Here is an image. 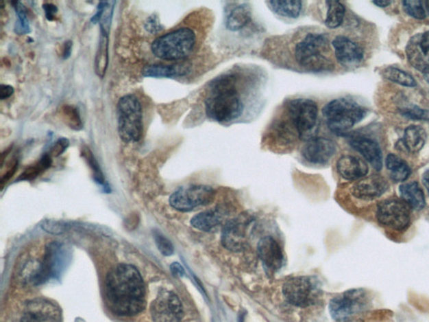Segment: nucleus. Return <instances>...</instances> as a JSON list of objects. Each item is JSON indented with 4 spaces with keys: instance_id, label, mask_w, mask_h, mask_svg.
Returning a JSON list of instances; mask_svg holds the SVG:
<instances>
[{
    "instance_id": "nucleus-1",
    "label": "nucleus",
    "mask_w": 429,
    "mask_h": 322,
    "mask_svg": "<svg viewBox=\"0 0 429 322\" xmlns=\"http://www.w3.org/2000/svg\"><path fill=\"white\" fill-rule=\"evenodd\" d=\"M105 295L108 308L118 317L137 316L146 308L144 279L133 265L119 264L108 273Z\"/></svg>"
},
{
    "instance_id": "nucleus-2",
    "label": "nucleus",
    "mask_w": 429,
    "mask_h": 322,
    "mask_svg": "<svg viewBox=\"0 0 429 322\" xmlns=\"http://www.w3.org/2000/svg\"><path fill=\"white\" fill-rule=\"evenodd\" d=\"M241 87L239 75L233 71L213 79L205 100L206 116L223 124L239 119L246 107Z\"/></svg>"
},
{
    "instance_id": "nucleus-3",
    "label": "nucleus",
    "mask_w": 429,
    "mask_h": 322,
    "mask_svg": "<svg viewBox=\"0 0 429 322\" xmlns=\"http://www.w3.org/2000/svg\"><path fill=\"white\" fill-rule=\"evenodd\" d=\"M330 40L325 33L308 32L295 44V62L303 69L311 73H323L333 69L330 58Z\"/></svg>"
},
{
    "instance_id": "nucleus-4",
    "label": "nucleus",
    "mask_w": 429,
    "mask_h": 322,
    "mask_svg": "<svg viewBox=\"0 0 429 322\" xmlns=\"http://www.w3.org/2000/svg\"><path fill=\"white\" fill-rule=\"evenodd\" d=\"M197 44V33L190 27H180L156 38L151 44L156 58L169 62L186 59Z\"/></svg>"
},
{
    "instance_id": "nucleus-5",
    "label": "nucleus",
    "mask_w": 429,
    "mask_h": 322,
    "mask_svg": "<svg viewBox=\"0 0 429 322\" xmlns=\"http://www.w3.org/2000/svg\"><path fill=\"white\" fill-rule=\"evenodd\" d=\"M284 115L295 128L300 140L306 142L315 137L318 130L319 108L315 101L303 97L287 101Z\"/></svg>"
},
{
    "instance_id": "nucleus-6",
    "label": "nucleus",
    "mask_w": 429,
    "mask_h": 322,
    "mask_svg": "<svg viewBox=\"0 0 429 322\" xmlns=\"http://www.w3.org/2000/svg\"><path fill=\"white\" fill-rule=\"evenodd\" d=\"M322 113L331 131L343 134L363 119L366 110L355 101L348 98H337L329 102L323 108Z\"/></svg>"
},
{
    "instance_id": "nucleus-7",
    "label": "nucleus",
    "mask_w": 429,
    "mask_h": 322,
    "mask_svg": "<svg viewBox=\"0 0 429 322\" xmlns=\"http://www.w3.org/2000/svg\"><path fill=\"white\" fill-rule=\"evenodd\" d=\"M117 113L120 139L125 143L138 142L144 130L142 105L138 98L133 94L120 98Z\"/></svg>"
},
{
    "instance_id": "nucleus-8",
    "label": "nucleus",
    "mask_w": 429,
    "mask_h": 322,
    "mask_svg": "<svg viewBox=\"0 0 429 322\" xmlns=\"http://www.w3.org/2000/svg\"><path fill=\"white\" fill-rule=\"evenodd\" d=\"M69 249L58 242H52L47 246L42 260H40L36 286L46 283L52 278H58L65 271L69 262Z\"/></svg>"
},
{
    "instance_id": "nucleus-9",
    "label": "nucleus",
    "mask_w": 429,
    "mask_h": 322,
    "mask_svg": "<svg viewBox=\"0 0 429 322\" xmlns=\"http://www.w3.org/2000/svg\"><path fill=\"white\" fill-rule=\"evenodd\" d=\"M283 294L286 300L299 308H307L315 304L319 295L317 280L308 276H298L284 283Z\"/></svg>"
},
{
    "instance_id": "nucleus-10",
    "label": "nucleus",
    "mask_w": 429,
    "mask_h": 322,
    "mask_svg": "<svg viewBox=\"0 0 429 322\" xmlns=\"http://www.w3.org/2000/svg\"><path fill=\"white\" fill-rule=\"evenodd\" d=\"M216 196L212 187L208 185H191L175 191L169 198V204L180 211H190L194 208L207 205Z\"/></svg>"
},
{
    "instance_id": "nucleus-11",
    "label": "nucleus",
    "mask_w": 429,
    "mask_h": 322,
    "mask_svg": "<svg viewBox=\"0 0 429 322\" xmlns=\"http://www.w3.org/2000/svg\"><path fill=\"white\" fill-rule=\"evenodd\" d=\"M368 303L366 291L355 289L334 297L330 303L331 317L338 321H345L356 314L363 312Z\"/></svg>"
},
{
    "instance_id": "nucleus-12",
    "label": "nucleus",
    "mask_w": 429,
    "mask_h": 322,
    "mask_svg": "<svg viewBox=\"0 0 429 322\" xmlns=\"http://www.w3.org/2000/svg\"><path fill=\"white\" fill-rule=\"evenodd\" d=\"M153 322H182L184 316L182 301L169 290H162L150 304Z\"/></svg>"
},
{
    "instance_id": "nucleus-13",
    "label": "nucleus",
    "mask_w": 429,
    "mask_h": 322,
    "mask_svg": "<svg viewBox=\"0 0 429 322\" xmlns=\"http://www.w3.org/2000/svg\"><path fill=\"white\" fill-rule=\"evenodd\" d=\"M409 208L404 200H385L378 204L376 218L383 226L394 230H404L411 221Z\"/></svg>"
},
{
    "instance_id": "nucleus-14",
    "label": "nucleus",
    "mask_w": 429,
    "mask_h": 322,
    "mask_svg": "<svg viewBox=\"0 0 429 322\" xmlns=\"http://www.w3.org/2000/svg\"><path fill=\"white\" fill-rule=\"evenodd\" d=\"M254 218L247 214H241L227 222L221 234L225 248L231 251H242L247 244L248 233Z\"/></svg>"
},
{
    "instance_id": "nucleus-15",
    "label": "nucleus",
    "mask_w": 429,
    "mask_h": 322,
    "mask_svg": "<svg viewBox=\"0 0 429 322\" xmlns=\"http://www.w3.org/2000/svg\"><path fill=\"white\" fill-rule=\"evenodd\" d=\"M336 152V145L333 140L325 137L311 138L302 148L304 160L315 165H325Z\"/></svg>"
},
{
    "instance_id": "nucleus-16",
    "label": "nucleus",
    "mask_w": 429,
    "mask_h": 322,
    "mask_svg": "<svg viewBox=\"0 0 429 322\" xmlns=\"http://www.w3.org/2000/svg\"><path fill=\"white\" fill-rule=\"evenodd\" d=\"M21 322H62V313L54 303L36 299L27 303Z\"/></svg>"
},
{
    "instance_id": "nucleus-17",
    "label": "nucleus",
    "mask_w": 429,
    "mask_h": 322,
    "mask_svg": "<svg viewBox=\"0 0 429 322\" xmlns=\"http://www.w3.org/2000/svg\"><path fill=\"white\" fill-rule=\"evenodd\" d=\"M332 47L337 62L345 67H356L363 62L364 51L358 44L344 36H338L332 41Z\"/></svg>"
},
{
    "instance_id": "nucleus-18",
    "label": "nucleus",
    "mask_w": 429,
    "mask_h": 322,
    "mask_svg": "<svg viewBox=\"0 0 429 322\" xmlns=\"http://www.w3.org/2000/svg\"><path fill=\"white\" fill-rule=\"evenodd\" d=\"M408 62L424 73L429 68V32L417 34L408 41L406 48Z\"/></svg>"
},
{
    "instance_id": "nucleus-19",
    "label": "nucleus",
    "mask_w": 429,
    "mask_h": 322,
    "mask_svg": "<svg viewBox=\"0 0 429 322\" xmlns=\"http://www.w3.org/2000/svg\"><path fill=\"white\" fill-rule=\"evenodd\" d=\"M258 253L266 271L272 274L280 271L284 264L283 251L272 237H265L259 241Z\"/></svg>"
},
{
    "instance_id": "nucleus-20",
    "label": "nucleus",
    "mask_w": 429,
    "mask_h": 322,
    "mask_svg": "<svg viewBox=\"0 0 429 322\" xmlns=\"http://www.w3.org/2000/svg\"><path fill=\"white\" fill-rule=\"evenodd\" d=\"M389 187V183L383 177L371 176L364 178L354 185L352 193L356 198L371 200L381 196Z\"/></svg>"
},
{
    "instance_id": "nucleus-21",
    "label": "nucleus",
    "mask_w": 429,
    "mask_h": 322,
    "mask_svg": "<svg viewBox=\"0 0 429 322\" xmlns=\"http://www.w3.org/2000/svg\"><path fill=\"white\" fill-rule=\"evenodd\" d=\"M350 145L373 166L375 170L382 168V152L378 143L366 138H355L350 140Z\"/></svg>"
},
{
    "instance_id": "nucleus-22",
    "label": "nucleus",
    "mask_w": 429,
    "mask_h": 322,
    "mask_svg": "<svg viewBox=\"0 0 429 322\" xmlns=\"http://www.w3.org/2000/svg\"><path fill=\"white\" fill-rule=\"evenodd\" d=\"M337 170L341 176L348 181H356L367 176L368 165L361 159L353 155H343L337 162Z\"/></svg>"
},
{
    "instance_id": "nucleus-23",
    "label": "nucleus",
    "mask_w": 429,
    "mask_h": 322,
    "mask_svg": "<svg viewBox=\"0 0 429 322\" xmlns=\"http://www.w3.org/2000/svg\"><path fill=\"white\" fill-rule=\"evenodd\" d=\"M191 66L187 62L167 64H152L143 69L142 73L148 78H175L182 77L190 73Z\"/></svg>"
},
{
    "instance_id": "nucleus-24",
    "label": "nucleus",
    "mask_w": 429,
    "mask_h": 322,
    "mask_svg": "<svg viewBox=\"0 0 429 322\" xmlns=\"http://www.w3.org/2000/svg\"><path fill=\"white\" fill-rule=\"evenodd\" d=\"M225 211L223 207L203 211L191 219V225L203 232H210L219 227L225 218Z\"/></svg>"
},
{
    "instance_id": "nucleus-25",
    "label": "nucleus",
    "mask_w": 429,
    "mask_h": 322,
    "mask_svg": "<svg viewBox=\"0 0 429 322\" xmlns=\"http://www.w3.org/2000/svg\"><path fill=\"white\" fill-rule=\"evenodd\" d=\"M252 20V10L247 3H241V5L233 7L225 17V27L231 32H238V30L246 27Z\"/></svg>"
},
{
    "instance_id": "nucleus-26",
    "label": "nucleus",
    "mask_w": 429,
    "mask_h": 322,
    "mask_svg": "<svg viewBox=\"0 0 429 322\" xmlns=\"http://www.w3.org/2000/svg\"><path fill=\"white\" fill-rule=\"evenodd\" d=\"M400 193L404 202L414 210H421L426 205L424 192L415 181L402 184Z\"/></svg>"
},
{
    "instance_id": "nucleus-27",
    "label": "nucleus",
    "mask_w": 429,
    "mask_h": 322,
    "mask_svg": "<svg viewBox=\"0 0 429 322\" xmlns=\"http://www.w3.org/2000/svg\"><path fill=\"white\" fill-rule=\"evenodd\" d=\"M426 139V131L423 128L411 125L405 130L402 146L409 153L415 154L423 149Z\"/></svg>"
},
{
    "instance_id": "nucleus-28",
    "label": "nucleus",
    "mask_w": 429,
    "mask_h": 322,
    "mask_svg": "<svg viewBox=\"0 0 429 322\" xmlns=\"http://www.w3.org/2000/svg\"><path fill=\"white\" fill-rule=\"evenodd\" d=\"M109 32L101 29L99 47L96 52L95 73L99 78H104L108 66Z\"/></svg>"
},
{
    "instance_id": "nucleus-29",
    "label": "nucleus",
    "mask_w": 429,
    "mask_h": 322,
    "mask_svg": "<svg viewBox=\"0 0 429 322\" xmlns=\"http://www.w3.org/2000/svg\"><path fill=\"white\" fill-rule=\"evenodd\" d=\"M387 170L390 172L391 179L395 183H402L410 176L411 170L400 157L393 154L387 155L386 160Z\"/></svg>"
},
{
    "instance_id": "nucleus-30",
    "label": "nucleus",
    "mask_w": 429,
    "mask_h": 322,
    "mask_svg": "<svg viewBox=\"0 0 429 322\" xmlns=\"http://www.w3.org/2000/svg\"><path fill=\"white\" fill-rule=\"evenodd\" d=\"M267 3L274 14L284 18L296 19L302 12L304 3L301 1H270Z\"/></svg>"
},
{
    "instance_id": "nucleus-31",
    "label": "nucleus",
    "mask_w": 429,
    "mask_h": 322,
    "mask_svg": "<svg viewBox=\"0 0 429 322\" xmlns=\"http://www.w3.org/2000/svg\"><path fill=\"white\" fill-rule=\"evenodd\" d=\"M326 18L325 25L329 29H336L340 27L343 23L345 8L341 2L327 1Z\"/></svg>"
},
{
    "instance_id": "nucleus-32",
    "label": "nucleus",
    "mask_w": 429,
    "mask_h": 322,
    "mask_svg": "<svg viewBox=\"0 0 429 322\" xmlns=\"http://www.w3.org/2000/svg\"><path fill=\"white\" fill-rule=\"evenodd\" d=\"M59 116L62 122L69 126L71 130L79 131L84 128L81 113L76 106L63 105L59 108Z\"/></svg>"
},
{
    "instance_id": "nucleus-33",
    "label": "nucleus",
    "mask_w": 429,
    "mask_h": 322,
    "mask_svg": "<svg viewBox=\"0 0 429 322\" xmlns=\"http://www.w3.org/2000/svg\"><path fill=\"white\" fill-rule=\"evenodd\" d=\"M52 164V157L50 154H44L42 157L38 161L35 163L28 168H26L25 172L21 174V176L18 178L17 181H33L36 179L40 174H42L45 170L51 168Z\"/></svg>"
},
{
    "instance_id": "nucleus-34",
    "label": "nucleus",
    "mask_w": 429,
    "mask_h": 322,
    "mask_svg": "<svg viewBox=\"0 0 429 322\" xmlns=\"http://www.w3.org/2000/svg\"><path fill=\"white\" fill-rule=\"evenodd\" d=\"M382 76L387 80L397 83L399 85L408 87V88H413L417 85L415 79L411 75L398 68L387 67L382 71Z\"/></svg>"
},
{
    "instance_id": "nucleus-35",
    "label": "nucleus",
    "mask_w": 429,
    "mask_h": 322,
    "mask_svg": "<svg viewBox=\"0 0 429 322\" xmlns=\"http://www.w3.org/2000/svg\"><path fill=\"white\" fill-rule=\"evenodd\" d=\"M406 13L419 20L427 18L429 15V2L424 0H408L402 2Z\"/></svg>"
},
{
    "instance_id": "nucleus-36",
    "label": "nucleus",
    "mask_w": 429,
    "mask_h": 322,
    "mask_svg": "<svg viewBox=\"0 0 429 322\" xmlns=\"http://www.w3.org/2000/svg\"><path fill=\"white\" fill-rule=\"evenodd\" d=\"M11 5L14 8L17 16L14 32H16L18 35H26V34L31 32L27 18V11H26L25 7L21 2H11Z\"/></svg>"
},
{
    "instance_id": "nucleus-37",
    "label": "nucleus",
    "mask_w": 429,
    "mask_h": 322,
    "mask_svg": "<svg viewBox=\"0 0 429 322\" xmlns=\"http://www.w3.org/2000/svg\"><path fill=\"white\" fill-rule=\"evenodd\" d=\"M82 157L85 159L86 163H88L90 169H91L93 174L94 180L96 183L104 185L105 183L104 176L99 162L97 161L95 157H94L91 150L88 147L84 146L82 150Z\"/></svg>"
},
{
    "instance_id": "nucleus-38",
    "label": "nucleus",
    "mask_w": 429,
    "mask_h": 322,
    "mask_svg": "<svg viewBox=\"0 0 429 322\" xmlns=\"http://www.w3.org/2000/svg\"><path fill=\"white\" fill-rule=\"evenodd\" d=\"M154 240H156L157 247L159 249L162 255L164 256H171L173 253H174L175 250L171 242L169 241L167 237H164L163 234L160 233L159 231H156V232L154 233Z\"/></svg>"
},
{
    "instance_id": "nucleus-39",
    "label": "nucleus",
    "mask_w": 429,
    "mask_h": 322,
    "mask_svg": "<svg viewBox=\"0 0 429 322\" xmlns=\"http://www.w3.org/2000/svg\"><path fill=\"white\" fill-rule=\"evenodd\" d=\"M402 113L413 119H429V112L415 107V106L402 109Z\"/></svg>"
},
{
    "instance_id": "nucleus-40",
    "label": "nucleus",
    "mask_w": 429,
    "mask_h": 322,
    "mask_svg": "<svg viewBox=\"0 0 429 322\" xmlns=\"http://www.w3.org/2000/svg\"><path fill=\"white\" fill-rule=\"evenodd\" d=\"M69 146L70 141L69 139H59L58 141L54 143V146H52L50 152H49V154H50L51 157H60V155L65 152Z\"/></svg>"
},
{
    "instance_id": "nucleus-41",
    "label": "nucleus",
    "mask_w": 429,
    "mask_h": 322,
    "mask_svg": "<svg viewBox=\"0 0 429 322\" xmlns=\"http://www.w3.org/2000/svg\"><path fill=\"white\" fill-rule=\"evenodd\" d=\"M42 229L48 233L59 234L66 229V223L56 221H45L41 225Z\"/></svg>"
},
{
    "instance_id": "nucleus-42",
    "label": "nucleus",
    "mask_w": 429,
    "mask_h": 322,
    "mask_svg": "<svg viewBox=\"0 0 429 322\" xmlns=\"http://www.w3.org/2000/svg\"><path fill=\"white\" fill-rule=\"evenodd\" d=\"M17 168L18 161L16 160V159H14L13 161H11L10 164L9 165L8 170H7L6 172L2 175L1 187H3L6 183H8V181L10 179V178L13 176L14 173L16 172Z\"/></svg>"
},
{
    "instance_id": "nucleus-43",
    "label": "nucleus",
    "mask_w": 429,
    "mask_h": 322,
    "mask_svg": "<svg viewBox=\"0 0 429 322\" xmlns=\"http://www.w3.org/2000/svg\"><path fill=\"white\" fill-rule=\"evenodd\" d=\"M145 28L149 32L152 34H156L160 32L162 27L156 15H152L151 17L149 18V20L146 22Z\"/></svg>"
},
{
    "instance_id": "nucleus-44",
    "label": "nucleus",
    "mask_w": 429,
    "mask_h": 322,
    "mask_svg": "<svg viewBox=\"0 0 429 322\" xmlns=\"http://www.w3.org/2000/svg\"><path fill=\"white\" fill-rule=\"evenodd\" d=\"M43 9L45 13H46V17L48 21H53L56 18V13H58V9L53 3H46L43 5Z\"/></svg>"
},
{
    "instance_id": "nucleus-45",
    "label": "nucleus",
    "mask_w": 429,
    "mask_h": 322,
    "mask_svg": "<svg viewBox=\"0 0 429 322\" xmlns=\"http://www.w3.org/2000/svg\"><path fill=\"white\" fill-rule=\"evenodd\" d=\"M73 51V43L71 41H66L60 48L59 55L64 60L69 59Z\"/></svg>"
},
{
    "instance_id": "nucleus-46",
    "label": "nucleus",
    "mask_w": 429,
    "mask_h": 322,
    "mask_svg": "<svg viewBox=\"0 0 429 322\" xmlns=\"http://www.w3.org/2000/svg\"><path fill=\"white\" fill-rule=\"evenodd\" d=\"M14 92V90L12 86L2 85L1 91H0V98H1V100H7V98L13 95Z\"/></svg>"
},
{
    "instance_id": "nucleus-47",
    "label": "nucleus",
    "mask_w": 429,
    "mask_h": 322,
    "mask_svg": "<svg viewBox=\"0 0 429 322\" xmlns=\"http://www.w3.org/2000/svg\"><path fill=\"white\" fill-rule=\"evenodd\" d=\"M171 271L172 275L176 276V277H183L184 275V268L179 263L172 264Z\"/></svg>"
},
{
    "instance_id": "nucleus-48",
    "label": "nucleus",
    "mask_w": 429,
    "mask_h": 322,
    "mask_svg": "<svg viewBox=\"0 0 429 322\" xmlns=\"http://www.w3.org/2000/svg\"><path fill=\"white\" fill-rule=\"evenodd\" d=\"M138 221L139 220L138 216L134 214L132 215L131 217L127 218L126 221L127 227H129V229H135V227H136Z\"/></svg>"
},
{
    "instance_id": "nucleus-49",
    "label": "nucleus",
    "mask_w": 429,
    "mask_h": 322,
    "mask_svg": "<svg viewBox=\"0 0 429 322\" xmlns=\"http://www.w3.org/2000/svg\"><path fill=\"white\" fill-rule=\"evenodd\" d=\"M373 3L374 5L380 8H386L391 5V1H387V0H378V1H374Z\"/></svg>"
},
{
    "instance_id": "nucleus-50",
    "label": "nucleus",
    "mask_w": 429,
    "mask_h": 322,
    "mask_svg": "<svg viewBox=\"0 0 429 322\" xmlns=\"http://www.w3.org/2000/svg\"><path fill=\"white\" fill-rule=\"evenodd\" d=\"M423 181H424L425 187L427 188V190L429 193V170H427V172L424 174Z\"/></svg>"
},
{
    "instance_id": "nucleus-51",
    "label": "nucleus",
    "mask_w": 429,
    "mask_h": 322,
    "mask_svg": "<svg viewBox=\"0 0 429 322\" xmlns=\"http://www.w3.org/2000/svg\"><path fill=\"white\" fill-rule=\"evenodd\" d=\"M423 73L424 75L425 79H426V81L429 83V68L428 70L425 71L424 73Z\"/></svg>"
},
{
    "instance_id": "nucleus-52",
    "label": "nucleus",
    "mask_w": 429,
    "mask_h": 322,
    "mask_svg": "<svg viewBox=\"0 0 429 322\" xmlns=\"http://www.w3.org/2000/svg\"><path fill=\"white\" fill-rule=\"evenodd\" d=\"M342 322H360V321H342Z\"/></svg>"
}]
</instances>
